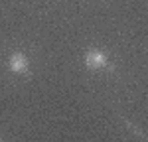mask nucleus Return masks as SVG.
<instances>
[{
  "mask_svg": "<svg viewBox=\"0 0 148 142\" xmlns=\"http://www.w3.org/2000/svg\"><path fill=\"white\" fill-rule=\"evenodd\" d=\"M85 63H87V67L89 69H101L107 65V55L103 53V51H89L87 55H85Z\"/></svg>",
  "mask_w": 148,
  "mask_h": 142,
  "instance_id": "f257e3e1",
  "label": "nucleus"
},
{
  "mask_svg": "<svg viewBox=\"0 0 148 142\" xmlns=\"http://www.w3.org/2000/svg\"><path fill=\"white\" fill-rule=\"evenodd\" d=\"M8 67H10V71H14V73H24V71L28 69V57H26L24 53H14V55H10V59H8Z\"/></svg>",
  "mask_w": 148,
  "mask_h": 142,
  "instance_id": "f03ea898",
  "label": "nucleus"
}]
</instances>
